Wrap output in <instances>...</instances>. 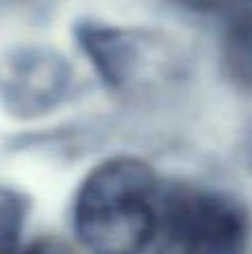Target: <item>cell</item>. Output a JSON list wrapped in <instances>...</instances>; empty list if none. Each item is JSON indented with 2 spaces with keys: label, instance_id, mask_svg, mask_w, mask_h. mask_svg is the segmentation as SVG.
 <instances>
[{
  "label": "cell",
  "instance_id": "cell-1",
  "mask_svg": "<svg viewBox=\"0 0 252 254\" xmlns=\"http://www.w3.org/2000/svg\"><path fill=\"white\" fill-rule=\"evenodd\" d=\"M161 183L145 161L114 156L96 165L74 198V232L96 252H141L154 243Z\"/></svg>",
  "mask_w": 252,
  "mask_h": 254
},
{
  "label": "cell",
  "instance_id": "cell-2",
  "mask_svg": "<svg viewBox=\"0 0 252 254\" xmlns=\"http://www.w3.org/2000/svg\"><path fill=\"white\" fill-rule=\"evenodd\" d=\"M248 237L250 216L237 198L190 185H161L154 232L161 250L232 254L244 250Z\"/></svg>",
  "mask_w": 252,
  "mask_h": 254
},
{
  "label": "cell",
  "instance_id": "cell-3",
  "mask_svg": "<svg viewBox=\"0 0 252 254\" xmlns=\"http://www.w3.org/2000/svg\"><path fill=\"white\" fill-rule=\"evenodd\" d=\"M71 89V67L47 47H16L0 56V105L18 119L54 112Z\"/></svg>",
  "mask_w": 252,
  "mask_h": 254
},
{
  "label": "cell",
  "instance_id": "cell-4",
  "mask_svg": "<svg viewBox=\"0 0 252 254\" xmlns=\"http://www.w3.org/2000/svg\"><path fill=\"white\" fill-rule=\"evenodd\" d=\"M76 36L107 87L125 89L136 80L143 65V38L103 22H83L76 27Z\"/></svg>",
  "mask_w": 252,
  "mask_h": 254
},
{
  "label": "cell",
  "instance_id": "cell-5",
  "mask_svg": "<svg viewBox=\"0 0 252 254\" xmlns=\"http://www.w3.org/2000/svg\"><path fill=\"white\" fill-rule=\"evenodd\" d=\"M223 69L239 89L252 92V11L239 16L223 40Z\"/></svg>",
  "mask_w": 252,
  "mask_h": 254
},
{
  "label": "cell",
  "instance_id": "cell-6",
  "mask_svg": "<svg viewBox=\"0 0 252 254\" xmlns=\"http://www.w3.org/2000/svg\"><path fill=\"white\" fill-rule=\"evenodd\" d=\"M27 212H29L27 198L0 185V250L16 248L25 230Z\"/></svg>",
  "mask_w": 252,
  "mask_h": 254
},
{
  "label": "cell",
  "instance_id": "cell-7",
  "mask_svg": "<svg viewBox=\"0 0 252 254\" xmlns=\"http://www.w3.org/2000/svg\"><path fill=\"white\" fill-rule=\"evenodd\" d=\"M183 7L192 9V11H201V13H221V11H230L237 4H241L244 0H177Z\"/></svg>",
  "mask_w": 252,
  "mask_h": 254
}]
</instances>
